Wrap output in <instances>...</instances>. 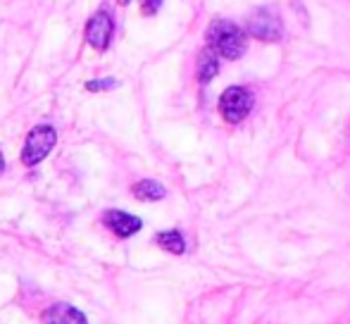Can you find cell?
I'll use <instances>...</instances> for the list:
<instances>
[{"instance_id": "obj_12", "label": "cell", "mask_w": 350, "mask_h": 324, "mask_svg": "<svg viewBox=\"0 0 350 324\" xmlns=\"http://www.w3.org/2000/svg\"><path fill=\"white\" fill-rule=\"evenodd\" d=\"M160 5H162V0H143L141 10H143V14H155L157 10H160Z\"/></svg>"}, {"instance_id": "obj_11", "label": "cell", "mask_w": 350, "mask_h": 324, "mask_svg": "<svg viewBox=\"0 0 350 324\" xmlns=\"http://www.w3.org/2000/svg\"><path fill=\"white\" fill-rule=\"evenodd\" d=\"M120 86V81L117 79H100V81H88L86 88L88 91H107V88H115Z\"/></svg>"}, {"instance_id": "obj_13", "label": "cell", "mask_w": 350, "mask_h": 324, "mask_svg": "<svg viewBox=\"0 0 350 324\" xmlns=\"http://www.w3.org/2000/svg\"><path fill=\"white\" fill-rule=\"evenodd\" d=\"M5 172V158H3V153H0V174Z\"/></svg>"}, {"instance_id": "obj_14", "label": "cell", "mask_w": 350, "mask_h": 324, "mask_svg": "<svg viewBox=\"0 0 350 324\" xmlns=\"http://www.w3.org/2000/svg\"><path fill=\"white\" fill-rule=\"evenodd\" d=\"M126 3H129V0H120V5H126Z\"/></svg>"}, {"instance_id": "obj_1", "label": "cell", "mask_w": 350, "mask_h": 324, "mask_svg": "<svg viewBox=\"0 0 350 324\" xmlns=\"http://www.w3.org/2000/svg\"><path fill=\"white\" fill-rule=\"evenodd\" d=\"M208 48L217 57L239 60L245 53V48H248V38H245V31L239 24L226 22V19H217L208 29Z\"/></svg>"}, {"instance_id": "obj_5", "label": "cell", "mask_w": 350, "mask_h": 324, "mask_svg": "<svg viewBox=\"0 0 350 324\" xmlns=\"http://www.w3.org/2000/svg\"><path fill=\"white\" fill-rule=\"evenodd\" d=\"M112 33H115V22H112L110 12L105 10H98L86 24V41L96 51H105L112 41Z\"/></svg>"}, {"instance_id": "obj_3", "label": "cell", "mask_w": 350, "mask_h": 324, "mask_svg": "<svg viewBox=\"0 0 350 324\" xmlns=\"http://www.w3.org/2000/svg\"><path fill=\"white\" fill-rule=\"evenodd\" d=\"M253 110V93L245 86H229L219 98V112L229 124H239Z\"/></svg>"}, {"instance_id": "obj_2", "label": "cell", "mask_w": 350, "mask_h": 324, "mask_svg": "<svg viewBox=\"0 0 350 324\" xmlns=\"http://www.w3.org/2000/svg\"><path fill=\"white\" fill-rule=\"evenodd\" d=\"M57 144V131L53 129L51 124H38L29 131L27 141H24V148H22V162L27 167L38 165L41 160L48 158L53 148Z\"/></svg>"}, {"instance_id": "obj_9", "label": "cell", "mask_w": 350, "mask_h": 324, "mask_svg": "<svg viewBox=\"0 0 350 324\" xmlns=\"http://www.w3.org/2000/svg\"><path fill=\"white\" fill-rule=\"evenodd\" d=\"M131 193H134L139 200H146V203H150V200H162L167 195V191H165V186L157 184V181L143 179V181H139V184H134Z\"/></svg>"}, {"instance_id": "obj_7", "label": "cell", "mask_w": 350, "mask_h": 324, "mask_svg": "<svg viewBox=\"0 0 350 324\" xmlns=\"http://www.w3.org/2000/svg\"><path fill=\"white\" fill-rule=\"evenodd\" d=\"M41 324H88V320L70 303H55L41 315Z\"/></svg>"}, {"instance_id": "obj_10", "label": "cell", "mask_w": 350, "mask_h": 324, "mask_svg": "<svg viewBox=\"0 0 350 324\" xmlns=\"http://www.w3.org/2000/svg\"><path fill=\"white\" fill-rule=\"evenodd\" d=\"M155 243L160 245V248H165V250H170V253H174V255H181L186 250L184 237H181L179 232H174V229H170V232H160L155 237Z\"/></svg>"}, {"instance_id": "obj_6", "label": "cell", "mask_w": 350, "mask_h": 324, "mask_svg": "<svg viewBox=\"0 0 350 324\" xmlns=\"http://www.w3.org/2000/svg\"><path fill=\"white\" fill-rule=\"evenodd\" d=\"M103 224H105L112 234H117L120 239L134 237V234L143 227L139 217L124 213V210H107V213L103 215Z\"/></svg>"}, {"instance_id": "obj_4", "label": "cell", "mask_w": 350, "mask_h": 324, "mask_svg": "<svg viewBox=\"0 0 350 324\" xmlns=\"http://www.w3.org/2000/svg\"><path fill=\"white\" fill-rule=\"evenodd\" d=\"M248 31L253 33L260 41H279L281 33H284V27H281V19L274 8H260L250 14L248 19Z\"/></svg>"}, {"instance_id": "obj_8", "label": "cell", "mask_w": 350, "mask_h": 324, "mask_svg": "<svg viewBox=\"0 0 350 324\" xmlns=\"http://www.w3.org/2000/svg\"><path fill=\"white\" fill-rule=\"evenodd\" d=\"M217 72H219V57H217L210 48H205L198 57V81L200 83L212 81L217 77Z\"/></svg>"}]
</instances>
